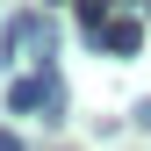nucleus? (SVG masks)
<instances>
[{"mask_svg":"<svg viewBox=\"0 0 151 151\" xmlns=\"http://www.w3.org/2000/svg\"><path fill=\"white\" fill-rule=\"evenodd\" d=\"M101 43L115 50V58H137V50H144V22H137V14H115V22H108V36H101Z\"/></svg>","mask_w":151,"mask_h":151,"instance_id":"obj_3","label":"nucleus"},{"mask_svg":"<svg viewBox=\"0 0 151 151\" xmlns=\"http://www.w3.org/2000/svg\"><path fill=\"white\" fill-rule=\"evenodd\" d=\"M137 122H144V129H151V101H137Z\"/></svg>","mask_w":151,"mask_h":151,"instance_id":"obj_5","label":"nucleus"},{"mask_svg":"<svg viewBox=\"0 0 151 151\" xmlns=\"http://www.w3.org/2000/svg\"><path fill=\"white\" fill-rule=\"evenodd\" d=\"M50 43H58V22L43 7H29V14L7 22V58H50Z\"/></svg>","mask_w":151,"mask_h":151,"instance_id":"obj_2","label":"nucleus"},{"mask_svg":"<svg viewBox=\"0 0 151 151\" xmlns=\"http://www.w3.org/2000/svg\"><path fill=\"white\" fill-rule=\"evenodd\" d=\"M0 151H22V137H14V129H0Z\"/></svg>","mask_w":151,"mask_h":151,"instance_id":"obj_4","label":"nucleus"},{"mask_svg":"<svg viewBox=\"0 0 151 151\" xmlns=\"http://www.w3.org/2000/svg\"><path fill=\"white\" fill-rule=\"evenodd\" d=\"M7 108H14V115H36V108H43V122H58V108H65V79H58V72H29V79H14L7 86Z\"/></svg>","mask_w":151,"mask_h":151,"instance_id":"obj_1","label":"nucleus"}]
</instances>
